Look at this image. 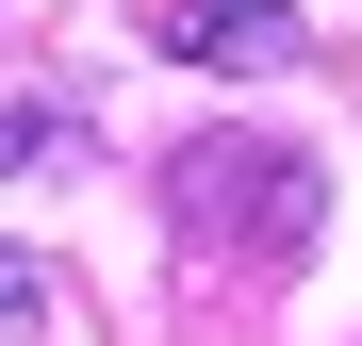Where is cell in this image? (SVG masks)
I'll return each instance as SVG.
<instances>
[{
  "label": "cell",
  "instance_id": "obj_1",
  "mask_svg": "<svg viewBox=\"0 0 362 346\" xmlns=\"http://www.w3.org/2000/svg\"><path fill=\"white\" fill-rule=\"evenodd\" d=\"M165 214H181V248H214V264H313V231H329V165L280 149L264 115H247V132H198V149L165 165Z\"/></svg>",
  "mask_w": 362,
  "mask_h": 346
},
{
  "label": "cell",
  "instance_id": "obj_2",
  "mask_svg": "<svg viewBox=\"0 0 362 346\" xmlns=\"http://www.w3.org/2000/svg\"><path fill=\"white\" fill-rule=\"evenodd\" d=\"M132 33L165 67H214V83H280L296 67V0H132Z\"/></svg>",
  "mask_w": 362,
  "mask_h": 346
},
{
  "label": "cell",
  "instance_id": "obj_3",
  "mask_svg": "<svg viewBox=\"0 0 362 346\" xmlns=\"http://www.w3.org/2000/svg\"><path fill=\"white\" fill-rule=\"evenodd\" d=\"M49 149H66V115L49 99H0V165H49Z\"/></svg>",
  "mask_w": 362,
  "mask_h": 346
},
{
  "label": "cell",
  "instance_id": "obj_4",
  "mask_svg": "<svg viewBox=\"0 0 362 346\" xmlns=\"http://www.w3.org/2000/svg\"><path fill=\"white\" fill-rule=\"evenodd\" d=\"M33 330H49V280H33L17 248H0V346H33Z\"/></svg>",
  "mask_w": 362,
  "mask_h": 346
}]
</instances>
